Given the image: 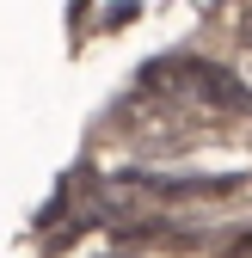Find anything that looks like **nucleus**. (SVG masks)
I'll return each mask as SVG.
<instances>
[{
	"mask_svg": "<svg viewBox=\"0 0 252 258\" xmlns=\"http://www.w3.org/2000/svg\"><path fill=\"white\" fill-rule=\"evenodd\" d=\"M160 74H172L178 86H203V99L209 105H234V111H252V92L234 80V74H222V68H215V61H166V68Z\"/></svg>",
	"mask_w": 252,
	"mask_h": 258,
	"instance_id": "1",
	"label": "nucleus"
}]
</instances>
